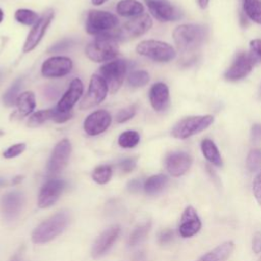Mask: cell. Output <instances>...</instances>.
<instances>
[{
  "instance_id": "cell-40",
  "label": "cell",
  "mask_w": 261,
  "mask_h": 261,
  "mask_svg": "<svg viewBox=\"0 0 261 261\" xmlns=\"http://www.w3.org/2000/svg\"><path fill=\"white\" fill-rule=\"evenodd\" d=\"M72 44H73V40H71V39H64V40L58 42L57 44L53 45L49 49V52H61V51H64L66 49H68Z\"/></svg>"
},
{
  "instance_id": "cell-19",
  "label": "cell",
  "mask_w": 261,
  "mask_h": 261,
  "mask_svg": "<svg viewBox=\"0 0 261 261\" xmlns=\"http://www.w3.org/2000/svg\"><path fill=\"white\" fill-rule=\"evenodd\" d=\"M111 123V116L106 110H97L87 116L84 121V129L89 136H97L104 130Z\"/></svg>"
},
{
  "instance_id": "cell-29",
  "label": "cell",
  "mask_w": 261,
  "mask_h": 261,
  "mask_svg": "<svg viewBox=\"0 0 261 261\" xmlns=\"http://www.w3.org/2000/svg\"><path fill=\"white\" fill-rule=\"evenodd\" d=\"M150 228H151V222H146L144 224L137 226L129 236V240H128L129 246L135 247L140 243H142L146 239Z\"/></svg>"
},
{
  "instance_id": "cell-47",
  "label": "cell",
  "mask_w": 261,
  "mask_h": 261,
  "mask_svg": "<svg viewBox=\"0 0 261 261\" xmlns=\"http://www.w3.org/2000/svg\"><path fill=\"white\" fill-rule=\"evenodd\" d=\"M133 261H147V258H146L145 253H144V252H139V253H137V254L134 256Z\"/></svg>"
},
{
  "instance_id": "cell-8",
  "label": "cell",
  "mask_w": 261,
  "mask_h": 261,
  "mask_svg": "<svg viewBox=\"0 0 261 261\" xmlns=\"http://www.w3.org/2000/svg\"><path fill=\"white\" fill-rule=\"evenodd\" d=\"M151 27V17L148 14L142 13L126 21L120 29H117V39L119 41L138 38L147 33Z\"/></svg>"
},
{
  "instance_id": "cell-49",
  "label": "cell",
  "mask_w": 261,
  "mask_h": 261,
  "mask_svg": "<svg viewBox=\"0 0 261 261\" xmlns=\"http://www.w3.org/2000/svg\"><path fill=\"white\" fill-rule=\"evenodd\" d=\"M106 1H108V0H92V3L95 5H101Z\"/></svg>"
},
{
  "instance_id": "cell-16",
  "label": "cell",
  "mask_w": 261,
  "mask_h": 261,
  "mask_svg": "<svg viewBox=\"0 0 261 261\" xmlns=\"http://www.w3.org/2000/svg\"><path fill=\"white\" fill-rule=\"evenodd\" d=\"M24 197L20 192L13 191L5 194L1 198V211L3 217L8 220L12 221L18 217L23 207Z\"/></svg>"
},
{
  "instance_id": "cell-36",
  "label": "cell",
  "mask_w": 261,
  "mask_h": 261,
  "mask_svg": "<svg viewBox=\"0 0 261 261\" xmlns=\"http://www.w3.org/2000/svg\"><path fill=\"white\" fill-rule=\"evenodd\" d=\"M246 165L251 172L261 170V149H252L249 152Z\"/></svg>"
},
{
  "instance_id": "cell-33",
  "label": "cell",
  "mask_w": 261,
  "mask_h": 261,
  "mask_svg": "<svg viewBox=\"0 0 261 261\" xmlns=\"http://www.w3.org/2000/svg\"><path fill=\"white\" fill-rule=\"evenodd\" d=\"M15 19L25 25H31V24H35L38 21V14L30 9H18L16 10L15 14H14Z\"/></svg>"
},
{
  "instance_id": "cell-13",
  "label": "cell",
  "mask_w": 261,
  "mask_h": 261,
  "mask_svg": "<svg viewBox=\"0 0 261 261\" xmlns=\"http://www.w3.org/2000/svg\"><path fill=\"white\" fill-rule=\"evenodd\" d=\"M71 153V145L67 139L61 140L54 148L49 162H48V172L51 174H56L60 172L67 164L69 156Z\"/></svg>"
},
{
  "instance_id": "cell-31",
  "label": "cell",
  "mask_w": 261,
  "mask_h": 261,
  "mask_svg": "<svg viewBox=\"0 0 261 261\" xmlns=\"http://www.w3.org/2000/svg\"><path fill=\"white\" fill-rule=\"evenodd\" d=\"M20 87H21V80L18 79L16 80L11 86L10 88L4 93L3 97H2V100H3V103L4 105L10 107V106H13L15 103H16V100L18 98V92L20 90Z\"/></svg>"
},
{
  "instance_id": "cell-26",
  "label": "cell",
  "mask_w": 261,
  "mask_h": 261,
  "mask_svg": "<svg viewBox=\"0 0 261 261\" xmlns=\"http://www.w3.org/2000/svg\"><path fill=\"white\" fill-rule=\"evenodd\" d=\"M15 104L20 116L29 115L30 113L33 112V110L36 107V100H35L34 93L31 91L21 93L18 96Z\"/></svg>"
},
{
  "instance_id": "cell-48",
  "label": "cell",
  "mask_w": 261,
  "mask_h": 261,
  "mask_svg": "<svg viewBox=\"0 0 261 261\" xmlns=\"http://www.w3.org/2000/svg\"><path fill=\"white\" fill-rule=\"evenodd\" d=\"M199 6L202 8V9H205L207 6H208V3H209V0H197Z\"/></svg>"
},
{
  "instance_id": "cell-10",
  "label": "cell",
  "mask_w": 261,
  "mask_h": 261,
  "mask_svg": "<svg viewBox=\"0 0 261 261\" xmlns=\"http://www.w3.org/2000/svg\"><path fill=\"white\" fill-rule=\"evenodd\" d=\"M254 62L249 53L239 52L232 60L229 67L224 72V77L227 81L236 82L246 77L253 69Z\"/></svg>"
},
{
  "instance_id": "cell-1",
  "label": "cell",
  "mask_w": 261,
  "mask_h": 261,
  "mask_svg": "<svg viewBox=\"0 0 261 261\" xmlns=\"http://www.w3.org/2000/svg\"><path fill=\"white\" fill-rule=\"evenodd\" d=\"M173 41L184 62L195 60L196 54L208 37V29L203 24L184 23L172 33Z\"/></svg>"
},
{
  "instance_id": "cell-7",
  "label": "cell",
  "mask_w": 261,
  "mask_h": 261,
  "mask_svg": "<svg viewBox=\"0 0 261 261\" xmlns=\"http://www.w3.org/2000/svg\"><path fill=\"white\" fill-rule=\"evenodd\" d=\"M127 70V62L125 60H114L103 64L100 67L101 76L107 84L108 90L115 93L123 83Z\"/></svg>"
},
{
  "instance_id": "cell-20",
  "label": "cell",
  "mask_w": 261,
  "mask_h": 261,
  "mask_svg": "<svg viewBox=\"0 0 261 261\" xmlns=\"http://www.w3.org/2000/svg\"><path fill=\"white\" fill-rule=\"evenodd\" d=\"M201 225V220L196 210L192 206H189L185 209L181 215L180 224L178 228L179 234L182 238H191L200 230Z\"/></svg>"
},
{
  "instance_id": "cell-9",
  "label": "cell",
  "mask_w": 261,
  "mask_h": 261,
  "mask_svg": "<svg viewBox=\"0 0 261 261\" xmlns=\"http://www.w3.org/2000/svg\"><path fill=\"white\" fill-rule=\"evenodd\" d=\"M108 87L101 75L94 74L91 77L88 92L80 104V109L86 110L99 105L106 97Z\"/></svg>"
},
{
  "instance_id": "cell-25",
  "label": "cell",
  "mask_w": 261,
  "mask_h": 261,
  "mask_svg": "<svg viewBox=\"0 0 261 261\" xmlns=\"http://www.w3.org/2000/svg\"><path fill=\"white\" fill-rule=\"evenodd\" d=\"M116 11L121 16H138L143 13L144 6L137 0H120L116 5Z\"/></svg>"
},
{
  "instance_id": "cell-39",
  "label": "cell",
  "mask_w": 261,
  "mask_h": 261,
  "mask_svg": "<svg viewBox=\"0 0 261 261\" xmlns=\"http://www.w3.org/2000/svg\"><path fill=\"white\" fill-rule=\"evenodd\" d=\"M24 149H25V144L24 143H18V144L12 145L3 152V156L7 159L16 157L19 154H21L24 151Z\"/></svg>"
},
{
  "instance_id": "cell-37",
  "label": "cell",
  "mask_w": 261,
  "mask_h": 261,
  "mask_svg": "<svg viewBox=\"0 0 261 261\" xmlns=\"http://www.w3.org/2000/svg\"><path fill=\"white\" fill-rule=\"evenodd\" d=\"M249 55L253 60L254 64L261 62V39H254L250 41Z\"/></svg>"
},
{
  "instance_id": "cell-52",
  "label": "cell",
  "mask_w": 261,
  "mask_h": 261,
  "mask_svg": "<svg viewBox=\"0 0 261 261\" xmlns=\"http://www.w3.org/2000/svg\"><path fill=\"white\" fill-rule=\"evenodd\" d=\"M2 19H3V11H2L1 8H0V22L2 21Z\"/></svg>"
},
{
  "instance_id": "cell-23",
  "label": "cell",
  "mask_w": 261,
  "mask_h": 261,
  "mask_svg": "<svg viewBox=\"0 0 261 261\" xmlns=\"http://www.w3.org/2000/svg\"><path fill=\"white\" fill-rule=\"evenodd\" d=\"M233 249V243L231 241H227L207 252L197 261H225L231 255Z\"/></svg>"
},
{
  "instance_id": "cell-38",
  "label": "cell",
  "mask_w": 261,
  "mask_h": 261,
  "mask_svg": "<svg viewBox=\"0 0 261 261\" xmlns=\"http://www.w3.org/2000/svg\"><path fill=\"white\" fill-rule=\"evenodd\" d=\"M136 109H137L136 105H130L119 110L118 113L116 114V121L118 123H123L129 120L136 114Z\"/></svg>"
},
{
  "instance_id": "cell-2",
  "label": "cell",
  "mask_w": 261,
  "mask_h": 261,
  "mask_svg": "<svg viewBox=\"0 0 261 261\" xmlns=\"http://www.w3.org/2000/svg\"><path fill=\"white\" fill-rule=\"evenodd\" d=\"M117 42V31L114 30L97 36L86 47V55L95 62L112 60L119 53Z\"/></svg>"
},
{
  "instance_id": "cell-43",
  "label": "cell",
  "mask_w": 261,
  "mask_h": 261,
  "mask_svg": "<svg viewBox=\"0 0 261 261\" xmlns=\"http://www.w3.org/2000/svg\"><path fill=\"white\" fill-rule=\"evenodd\" d=\"M251 140L254 144L261 142V124L255 123L251 127Z\"/></svg>"
},
{
  "instance_id": "cell-34",
  "label": "cell",
  "mask_w": 261,
  "mask_h": 261,
  "mask_svg": "<svg viewBox=\"0 0 261 261\" xmlns=\"http://www.w3.org/2000/svg\"><path fill=\"white\" fill-rule=\"evenodd\" d=\"M52 114L53 109H46V110H40L31 115L28 121L29 126H38L42 123H44L47 120H52Z\"/></svg>"
},
{
  "instance_id": "cell-3",
  "label": "cell",
  "mask_w": 261,
  "mask_h": 261,
  "mask_svg": "<svg viewBox=\"0 0 261 261\" xmlns=\"http://www.w3.org/2000/svg\"><path fill=\"white\" fill-rule=\"evenodd\" d=\"M69 215L66 211H59L40 223L32 233L35 244H44L59 236L67 226Z\"/></svg>"
},
{
  "instance_id": "cell-11",
  "label": "cell",
  "mask_w": 261,
  "mask_h": 261,
  "mask_svg": "<svg viewBox=\"0 0 261 261\" xmlns=\"http://www.w3.org/2000/svg\"><path fill=\"white\" fill-rule=\"evenodd\" d=\"M53 16H54V11L52 9H48L42 14V16L34 24L33 29L28 35V38L23 45V52H30L37 47V45L40 43V41L44 37Z\"/></svg>"
},
{
  "instance_id": "cell-14",
  "label": "cell",
  "mask_w": 261,
  "mask_h": 261,
  "mask_svg": "<svg viewBox=\"0 0 261 261\" xmlns=\"http://www.w3.org/2000/svg\"><path fill=\"white\" fill-rule=\"evenodd\" d=\"M65 188V181L59 178H51L47 180L39 194L38 205L40 208H47L52 206L59 196L61 195L62 191Z\"/></svg>"
},
{
  "instance_id": "cell-21",
  "label": "cell",
  "mask_w": 261,
  "mask_h": 261,
  "mask_svg": "<svg viewBox=\"0 0 261 261\" xmlns=\"http://www.w3.org/2000/svg\"><path fill=\"white\" fill-rule=\"evenodd\" d=\"M83 91H84V86L82 81L80 79H74L70 83L68 90L65 92V94L62 96V98L58 102L57 109L61 112L71 111L73 105L81 98Z\"/></svg>"
},
{
  "instance_id": "cell-18",
  "label": "cell",
  "mask_w": 261,
  "mask_h": 261,
  "mask_svg": "<svg viewBox=\"0 0 261 261\" xmlns=\"http://www.w3.org/2000/svg\"><path fill=\"white\" fill-rule=\"evenodd\" d=\"M193 158L186 152H172L167 155L165 159V166L168 173L172 176L178 177L184 175L191 167Z\"/></svg>"
},
{
  "instance_id": "cell-42",
  "label": "cell",
  "mask_w": 261,
  "mask_h": 261,
  "mask_svg": "<svg viewBox=\"0 0 261 261\" xmlns=\"http://www.w3.org/2000/svg\"><path fill=\"white\" fill-rule=\"evenodd\" d=\"M136 167V159L127 158L119 162V168L123 172H130Z\"/></svg>"
},
{
  "instance_id": "cell-4",
  "label": "cell",
  "mask_w": 261,
  "mask_h": 261,
  "mask_svg": "<svg viewBox=\"0 0 261 261\" xmlns=\"http://www.w3.org/2000/svg\"><path fill=\"white\" fill-rule=\"evenodd\" d=\"M214 122L213 115H194L178 120L171 129V136L175 139L185 140L199 134Z\"/></svg>"
},
{
  "instance_id": "cell-27",
  "label": "cell",
  "mask_w": 261,
  "mask_h": 261,
  "mask_svg": "<svg viewBox=\"0 0 261 261\" xmlns=\"http://www.w3.org/2000/svg\"><path fill=\"white\" fill-rule=\"evenodd\" d=\"M168 178L164 174H156L150 176L144 184V191L148 195H156L160 193L167 185Z\"/></svg>"
},
{
  "instance_id": "cell-15",
  "label": "cell",
  "mask_w": 261,
  "mask_h": 261,
  "mask_svg": "<svg viewBox=\"0 0 261 261\" xmlns=\"http://www.w3.org/2000/svg\"><path fill=\"white\" fill-rule=\"evenodd\" d=\"M72 61L65 56H54L47 59L41 67V72L45 77H60L70 72Z\"/></svg>"
},
{
  "instance_id": "cell-53",
  "label": "cell",
  "mask_w": 261,
  "mask_h": 261,
  "mask_svg": "<svg viewBox=\"0 0 261 261\" xmlns=\"http://www.w3.org/2000/svg\"><path fill=\"white\" fill-rule=\"evenodd\" d=\"M3 135H4V133H3L2 130H0V137H1V136H3Z\"/></svg>"
},
{
  "instance_id": "cell-5",
  "label": "cell",
  "mask_w": 261,
  "mask_h": 261,
  "mask_svg": "<svg viewBox=\"0 0 261 261\" xmlns=\"http://www.w3.org/2000/svg\"><path fill=\"white\" fill-rule=\"evenodd\" d=\"M136 50L140 55L158 62H168L176 56V52L171 45L157 40L142 41Z\"/></svg>"
},
{
  "instance_id": "cell-6",
  "label": "cell",
  "mask_w": 261,
  "mask_h": 261,
  "mask_svg": "<svg viewBox=\"0 0 261 261\" xmlns=\"http://www.w3.org/2000/svg\"><path fill=\"white\" fill-rule=\"evenodd\" d=\"M117 23L118 19L114 14L107 11L91 10L87 16L86 31L90 35L100 36L114 30Z\"/></svg>"
},
{
  "instance_id": "cell-46",
  "label": "cell",
  "mask_w": 261,
  "mask_h": 261,
  "mask_svg": "<svg viewBox=\"0 0 261 261\" xmlns=\"http://www.w3.org/2000/svg\"><path fill=\"white\" fill-rule=\"evenodd\" d=\"M142 188V182L139 179H133L132 181L128 182L127 185V190L132 193L138 192Z\"/></svg>"
},
{
  "instance_id": "cell-35",
  "label": "cell",
  "mask_w": 261,
  "mask_h": 261,
  "mask_svg": "<svg viewBox=\"0 0 261 261\" xmlns=\"http://www.w3.org/2000/svg\"><path fill=\"white\" fill-rule=\"evenodd\" d=\"M112 175V168L109 165H100L93 171V179L98 184H106L110 180Z\"/></svg>"
},
{
  "instance_id": "cell-17",
  "label": "cell",
  "mask_w": 261,
  "mask_h": 261,
  "mask_svg": "<svg viewBox=\"0 0 261 261\" xmlns=\"http://www.w3.org/2000/svg\"><path fill=\"white\" fill-rule=\"evenodd\" d=\"M120 233V227L117 224L111 225L106 228L95 241L92 248V256L97 259L106 254L113 246Z\"/></svg>"
},
{
  "instance_id": "cell-28",
  "label": "cell",
  "mask_w": 261,
  "mask_h": 261,
  "mask_svg": "<svg viewBox=\"0 0 261 261\" xmlns=\"http://www.w3.org/2000/svg\"><path fill=\"white\" fill-rule=\"evenodd\" d=\"M243 9L251 20L261 24V0H244Z\"/></svg>"
},
{
  "instance_id": "cell-32",
  "label": "cell",
  "mask_w": 261,
  "mask_h": 261,
  "mask_svg": "<svg viewBox=\"0 0 261 261\" xmlns=\"http://www.w3.org/2000/svg\"><path fill=\"white\" fill-rule=\"evenodd\" d=\"M140 141V135L135 130L123 132L118 138V144L122 148H134Z\"/></svg>"
},
{
  "instance_id": "cell-41",
  "label": "cell",
  "mask_w": 261,
  "mask_h": 261,
  "mask_svg": "<svg viewBox=\"0 0 261 261\" xmlns=\"http://www.w3.org/2000/svg\"><path fill=\"white\" fill-rule=\"evenodd\" d=\"M253 192H254V196H255L257 202L261 206V170L259 171V173L256 175V177L254 179Z\"/></svg>"
},
{
  "instance_id": "cell-24",
  "label": "cell",
  "mask_w": 261,
  "mask_h": 261,
  "mask_svg": "<svg viewBox=\"0 0 261 261\" xmlns=\"http://www.w3.org/2000/svg\"><path fill=\"white\" fill-rule=\"evenodd\" d=\"M201 150L208 162L215 166L222 165V158L215 143L210 139H204L201 142Z\"/></svg>"
},
{
  "instance_id": "cell-50",
  "label": "cell",
  "mask_w": 261,
  "mask_h": 261,
  "mask_svg": "<svg viewBox=\"0 0 261 261\" xmlns=\"http://www.w3.org/2000/svg\"><path fill=\"white\" fill-rule=\"evenodd\" d=\"M10 261H20V258H19V254L18 253H16L12 258H11V260Z\"/></svg>"
},
{
  "instance_id": "cell-30",
  "label": "cell",
  "mask_w": 261,
  "mask_h": 261,
  "mask_svg": "<svg viewBox=\"0 0 261 261\" xmlns=\"http://www.w3.org/2000/svg\"><path fill=\"white\" fill-rule=\"evenodd\" d=\"M150 81V75L146 70H135L127 76V83L133 88H140L147 85Z\"/></svg>"
},
{
  "instance_id": "cell-44",
  "label": "cell",
  "mask_w": 261,
  "mask_h": 261,
  "mask_svg": "<svg viewBox=\"0 0 261 261\" xmlns=\"http://www.w3.org/2000/svg\"><path fill=\"white\" fill-rule=\"evenodd\" d=\"M173 239V231L171 229H164L159 233L158 241L161 245H166L170 243Z\"/></svg>"
},
{
  "instance_id": "cell-22",
  "label": "cell",
  "mask_w": 261,
  "mask_h": 261,
  "mask_svg": "<svg viewBox=\"0 0 261 261\" xmlns=\"http://www.w3.org/2000/svg\"><path fill=\"white\" fill-rule=\"evenodd\" d=\"M149 99L152 107L160 112L169 106V89L164 83L154 84L149 91Z\"/></svg>"
},
{
  "instance_id": "cell-51",
  "label": "cell",
  "mask_w": 261,
  "mask_h": 261,
  "mask_svg": "<svg viewBox=\"0 0 261 261\" xmlns=\"http://www.w3.org/2000/svg\"><path fill=\"white\" fill-rule=\"evenodd\" d=\"M6 184V181L3 179V178H0V187H2V186H4Z\"/></svg>"
},
{
  "instance_id": "cell-45",
  "label": "cell",
  "mask_w": 261,
  "mask_h": 261,
  "mask_svg": "<svg viewBox=\"0 0 261 261\" xmlns=\"http://www.w3.org/2000/svg\"><path fill=\"white\" fill-rule=\"evenodd\" d=\"M252 249L256 254L261 253V232L260 231H257L253 237Z\"/></svg>"
},
{
  "instance_id": "cell-12",
  "label": "cell",
  "mask_w": 261,
  "mask_h": 261,
  "mask_svg": "<svg viewBox=\"0 0 261 261\" xmlns=\"http://www.w3.org/2000/svg\"><path fill=\"white\" fill-rule=\"evenodd\" d=\"M151 14L160 21H174L181 17L178 8L168 0H144Z\"/></svg>"
}]
</instances>
